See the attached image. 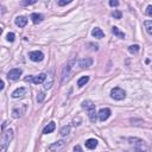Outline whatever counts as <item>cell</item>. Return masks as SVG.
<instances>
[{"label":"cell","instance_id":"3","mask_svg":"<svg viewBox=\"0 0 152 152\" xmlns=\"http://www.w3.org/2000/svg\"><path fill=\"white\" fill-rule=\"evenodd\" d=\"M74 65H75V59H72V61L68 62V63L64 65V68H63V70H62L61 84H64L66 81H69V80H70V77H71V74H72V69H74Z\"/></svg>","mask_w":152,"mask_h":152},{"label":"cell","instance_id":"23","mask_svg":"<svg viewBox=\"0 0 152 152\" xmlns=\"http://www.w3.org/2000/svg\"><path fill=\"white\" fill-rule=\"evenodd\" d=\"M140 50V46L138 44H133V45H129L128 46V52L129 53H133V55H137Z\"/></svg>","mask_w":152,"mask_h":152},{"label":"cell","instance_id":"27","mask_svg":"<svg viewBox=\"0 0 152 152\" xmlns=\"http://www.w3.org/2000/svg\"><path fill=\"white\" fill-rule=\"evenodd\" d=\"M38 0H24L23 2H21V5H24V6H30V5H33V4H36Z\"/></svg>","mask_w":152,"mask_h":152},{"label":"cell","instance_id":"30","mask_svg":"<svg viewBox=\"0 0 152 152\" xmlns=\"http://www.w3.org/2000/svg\"><path fill=\"white\" fill-rule=\"evenodd\" d=\"M72 0H58V5L59 6H65V5H68V4H70Z\"/></svg>","mask_w":152,"mask_h":152},{"label":"cell","instance_id":"17","mask_svg":"<svg viewBox=\"0 0 152 152\" xmlns=\"http://www.w3.org/2000/svg\"><path fill=\"white\" fill-rule=\"evenodd\" d=\"M97 140L95 138H89L87 141H86V147L89 148V150H94L96 146H97Z\"/></svg>","mask_w":152,"mask_h":152},{"label":"cell","instance_id":"10","mask_svg":"<svg viewBox=\"0 0 152 152\" xmlns=\"http://www.w3.org/2000/svg\"><path fill=\"white\" fill-rule=\"evenodd\" d=\"M65 144H66V142H65L64 140H58V141L51 144V145L49 146V150H50V151H57V150H61V148H63V147L65 146Z\"/></svg>","mask_w":152,"mask_h":152},{"label":"cell","instance_id":"22","mask_svg":"<svg viewBox=\"0 0 152 152\" xmlns=\"http://www.w3.org/2000/svg\"><path fill=\"white\" fill-rule=\"evenodd\" d=\"M144 26H145L146 32L152 37V20H145L144 21Z\"/></svg>","mask_w":152,"mask_h":152},{"label":"cell","instance_id":"4","mask_svg":"<svg viewBox=\"0 0 152 152\" xmlns=\"http://www.w3.org/2000/svg\"><path fill=\"white\" fill-rule=\"evenodd\" d=\"M128 144L138 151H147L148 150V146L146 145V142L142 139L137 138V137H129L128 138Z\"/></svg>","mask_w":152,"mask_h":152},{"label":"cell","instance_id":"34","mask_svg":"<svg viewBox=\"0 0 152 152\" xmlns=\"http://www.w3.org/2000/svg\"><path fill=\"white\" fill-rule=\"evenodd\" d=\"M4 87H5V82H4V81H1V87H0V89L2 90V89H4Z\"/></svg>","mask_w":152,"mask_h":152},{"label":"cell","instance_id":"24","mask_svg":"<svg viewBox=\"0 0 152 152\" xmlns=\"http://www.w3.org/2000/svg\"><path fill=\"white\" fill-rule=\"evenodd\" d=\"M69 133H70V126H69V125L63 126V127L61 128V131H59V134H61L62 137H66Z\"/></svg>","mask_w":152,"mask_h":152},{"label":"cell","instance_id":"20","mask_svg":"<svg viewBox=\"0 0 152 152\" xmlns=\"http://www.w3.org/2000/svg\"><path fill=\"white\" fill-rule=\"evenodd\" d=\"M112 32H113V34H114V36H116L118 38H121V39H124V38H125V33H124L122 31H120L116 26H113V27H112Z\"/></svg>","mask_w":152,"mask_h":152},{"label":"cell","instance_id":"16","mask_svg":"<svg viewBox=\"0 0 152 152\" xmlns=\"http://www.w3.org/2000/svg\"><path fill=\"white\" fill-rule=\"evenodd\" d=\"M91 64H93V59L89 57H86L78 62V65L81 68H89V66H91Z\"/></svg>","mask_w":152,"mask_h":152},{"label":"cell","instance_id":"25","mask_svg":"<svg viewBox=\"0 0 152 152\" xmlns=\"http://www.w3.org/2000/svg\"><path fill=\"white\" fill-rule=\"evenodd\" d=\"M6 39L12 43V42H14V39H15V34H14L13 32H8L7 36H6Z\"/></svg>","mask_w":152,"mask_h":152},{"label":"cell","instance_id":"5","mask_svg":"<svg viewBox=\"0 0 152 152\" xmlns=\"http://www.w3.org/2000/svg\"><path fill=\"white\" fill-rule=\"evenodd\" d=\"M110 97L116 101H121L126 97V91L124 89H121L120 87H115L110 90Z\"/></svg>","mask_w":152,"mask_h":152},{"label":"cell","instance_id":"9","mask_svg":"<svg viewBox=\"0 0 152 152\" xmlns=\"http://www.w3.org/2000/svg\"><path fill=\"white\" fill-rule=\"evenodd\" d=\"M110 114H112V112H110L109 108H101L97 113V116H99L100 121H106L110 116Z\"/></svg>","mask_w":152,"mask_h":152},{"label":"cell","instance_id":"1","mask_svg":"<svg viewBox=\"0 0 152 152\" xmlns=\"http://www.w3.org/2000/svg\"><path fill=\"white\" fill-rule=\"evenodd\" d=\"M82 108L87 110L88 113V118L91 122H96V116H97V113H96V109H95V104L93 101L90 100H84L82 103H81Z\"/></svg>","mask_w":152,"mask_h":152},{"label":"cell","instance_id":"7","mask_svg":"<svg viewBox=\"0 0 152 152\" xmlns=\"http://www.w3.org/2000/svg\"><path fill=\"white\" fill-rule=\"evenodd\" d=\"M21 74H23V70L20 68H13L7 72V78L11 81H17V80H19Z\"/></svg>","mask_w":152,"mask_h":152},{"label":"cell","instance_id":"14","mask_svg":"<svg viewBox=\"0 0 152 152\" xmlns=\"http://www.w3.org/2000/svg\"><path fill=\"white\" fill-rule=\"evenodd\" d=\"M91 36H93L94 38L101 39V38H103V37H104V32H103L100 27H94V28L91 30Z\"/></svg>","mask_w":152,"mask_h":152},{"label":"cell","instance_id":"15","mask_svg":"<svg viewBox=\"0 0 152 152\" xmlns=\"http://www.w3.org/2000/svg\"><path fill=\"white\" fill-rule=\"evenodd\" d=\"M52 83H53V76H52V71L46 75V80L44 81V89H50L52 87Z\"/></svg>","mask_w":152,"mask_h":152},{"label":"cell","instance_id":"31","mask_svg":"<svg viewBox=\"0 0 152 152\" xmlns=\"http://www.w3.org/2000/svg\"><path fill=\"white\" fill-rule=\"evenodd\" d=\"M146 14L148 15V17H152V5H148L147 7H146Z\"/></svg>","mask_w":152,"mask_h":152},{"label":"cell","instance_id":"13","mask_svg":"<svg viewBox=\"0 0 152 152\" xmlns=\"http://www.w3.org/2000/svg\"><path fill=\"white\" fill-rule=\"evenodd\" d=\"M14 23H15L17 26H19V27H24V26H26V24H27V18L24 17V15H19V17L15 18Z\"/></svg>","mask_w":152,"mask_h":152},{"label":"cell","instance_id":"12","mask_svg":"<svg viewBox=\"0 0 152 152\" xmlns=\"http://www.w3.org/2000/svg\"><path fill=\"white\" fill-rule=\"evenodd\" d=\"M24 113H25V106H23V107H17V108H14L13 110H12V116L13 118H15V119H19V118H21L23 115H24Z\"/></svg>","mask_w":152,"mask_h":152},{"label":"cell","instance_id":"28","mask_svg":"<svg viewBox=\"0 0 152 152\" xmlns=\"http://www.w3.org/2000/svg\"><path fill=\"white\" fill-rule=\"evenodd\" d=\"M108 4L110 7H118L119 6V0H108Z\"/></svg>","mask_w":152,"mask_h":152},{"label":"cell","instance_id":"8","mask_svg":"<svg viewBox=\"0 0 152 152\" xmlns=\"http://www.w3.org/2000/svg\"><path fill=\"white\" fill-rule=\"evenodd\" d=\"M28 57H30V59L33 61V62H40V61H43V58H44V53H43L42 51H39V50H34V51H31V52L28 53Z\"/></svg>","mask_w":152,"mask_h":152},{"label":"cell","instance_id":"11","mask_svg":"<svg viewBox=\"0 0 152 152\" xmlns=\"http://www.w3.org/2000/svg\"><path fill=\"white\" fill-rule=\"evenodd\" d=\"M25 94H26V89H25L24 87H19V88H17V89L12 93V97H13V99H19V97H23Z\"/></svg>","mask_w":152,"mask_h":152},{"label":"cell","instance_id":"2","mask_svg":"<svg viewBox=\"0 0 152 152\" xmlns=\"http://www.w3.org/2000/svg\"><path fill=\"white\" fill-rule=\"evenodd\" d=\"M13 137H14V132H13L12 128H8V129L2 131L1 139H0V148L1 150H6V147L8 146V144L12 141Z\"/></svg>","mask_w":152,"mask_h":152},{"label":"cell","instance_id":"18","mask_svg":"<svg viewBox=\"0 0 152 152\" xmlns=\"http://www.w3.org/2000/svg\"><path fill=\"white\" fill-rule=\"evenodd\" d=\"M30 18H31V20H32L33 24H39V23H42L43 19H44V17H43L40 13H32Z\"/></svg>","mask_w":152,"mask_h":152},{"label":"cell","instance_id":"32","mask_svg":"<svg viewBox=\"0 0 152 152\" xmlns=\"http://www.w3.org/2000/svg\"><path fill=\"white\" fill-rule=\"evenodd\" d=\"M6 125H7V121H4L2 126H1V131H5V127H6Z\"/></svg>","mask_w":152,"mask_h":152},{"label":"cell","instance_id":"33","mask_svg":"<svg viewBox=\"0 0 152 152\" xmlns=\"http://www.w3.org/2000/svg\"><path fill=\"white\" fill-rule=\"evenodd\" d=\"M74 151H82V148H81L80 146H75V147H74Z\"/></svg>","mask_w":152,"mask_h":152},{"label":"cell","instance_id":"19","mask_svg":"<svg viewBox=\"0 0 152 152\" xmlns=\"http://www.w3.org/2000/svg\"><path fill=\"white\" fill-rule=\"evenodd\" d=\"M55 128H56V124H55L53 121H51V122H49V124L44 127V129H43V134H49V133L53 132Z\"/></svg>","mask_w":152,"mask_h":152},{"label":"cell","instance_id":"21","mask_svg":"<svg viewBox=\"0 0 152 152\" xmlns=\"http://www.w3.org/2000/svg\"><path fill=\"white\" fill-rule=\"evenodd\" d=\"M88 82H89V76H82V77L78 78V81H77V86H78V88H82V87L86 86Z\"/></svg>","mask_w":152,"mask_h":152},{"label":"cell","instance_id":"6","mask_svg":"<svg viewBox=\"0 0 152 152\" xmlns=\"http://www.w3.org/2000/svg\"><path fill=\"white\" fill-rule=\"evenodd\" d=\"M45 80H46V74H44V72H42V74L37 75V76H28V77L25 78L26 82H32V83H34V84L44 83Z\"/></svg>","mask_w":152,"mask_h":152},{"label":"cell","instance_id":"26","mask_svg":"<svg viewBox=\"0 0 152 152\" xmlns=\"http://www.w3.org/2000/svg\"><path fill=\"white\" fill-rule=\"evenodd\" d=\"M45 99V94L43 93V91H40V93H38L37 94V102L38 103H40V102H43V100Z\"/></svg>","mask_w":152,"mask_h":152},{"label":"cell","instance_id":"29","mask_svg":"<svg viewBox=\"0 0 152 152\" xmlns=\"http://www.w3.org/2000/svg\"><path fill=\"white\" fill-rule=\"evenodd\" d=\"M112 15H113L115 19H120L122 14H121V12H120V11H118V10H116V11H114V12L112 13Z\"/></svg>","mask_w":152,"mask_h":152}]
</instances>
